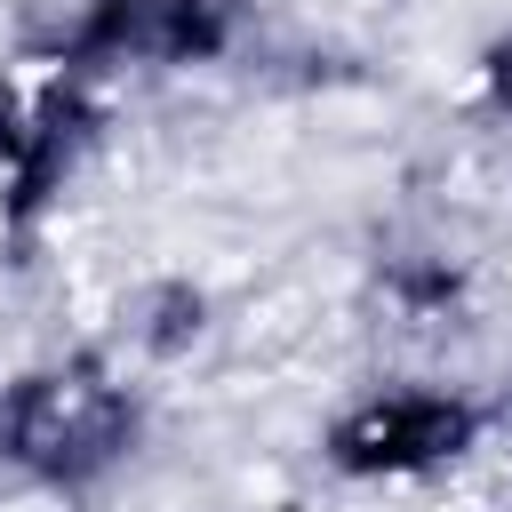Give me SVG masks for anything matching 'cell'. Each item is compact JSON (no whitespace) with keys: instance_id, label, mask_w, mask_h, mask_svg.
<instances>
[{"instance_id":"1","label":"cell","mask_w":512,"mask_h":512,"mask_svg":"<svg viewBox=\"0 0 512 512\" xmlns=\"http://www.w3.org/2000/svg\"><path fill=\"white\" fill-rule=\"evenodd\" d=\"M128 432H136L128 392L104 368H88V360L40 368V376H24V384L0 392V456L24 464V472H40V480H64V488L112 472L120 448H128Z\"/></svg>"},{"instance_id":"2","label":"cell","mask_w":512,"mask_h":512,"mask_svg":"<svg viewBox=\"0 0 512 512\" xmlns=\"http://www.w3.org/2000/svg\"><path fill=\"white\" fill-rule=\"evenodd\" d=\"M472 440H480V416H472L456 392L400 384V392L360 400V408L328 432V456H336L352 480H424V472L464 464Z\"/></svg>"},{"instance_id":"3","label":"cell","mask_w":512,"mask_h":512,"mask_svg":"<svg viewBox=\"0 0 512 512\" xmlns=\"http://www.w3.org/2000/svg\"><path fill=\"white\" fill-rule=\"evenodd\" d=\"M480 72H488V96H496V112H504V120H512V40H496V48H488V64H480Z\"/></svg>"}]
</instances>
